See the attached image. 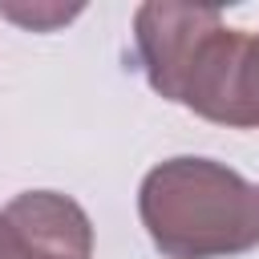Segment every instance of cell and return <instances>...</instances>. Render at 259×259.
<instances>
[{
    "mask_svg": "<svg viewBox=\"0 0 259 259\" xmlns=\"http://www.w3.org/2000/svg\"><path fill=\"white\" fill-rule=\"evenodd\" d=\"M0 12L8 16V20H16V24H28V28H53V24H61V20H73L77 12H81V4H73V8H61V4H32V8H16V4H0Z\"/></svg>",
    "mask_w": 259,
    "mask_h": 259,
    "instance_id": "cell-4",
    "label": "cell"
},
{
    "mask_svg": "<svg viewBox=\"0 0 259 259\" xmlns=\"http://www.w3.org/2000/svg\"><path fill=\"white\" fill-rule=\"evenodd\" d=\"M0 259H93V223L69 194L24 190L0 210Z\"/></svg>",
    "mask_w": 259,
    "mask_h": 259,
    "instance_id": "cell-3",
    "label": "cell"
},
{
    "mask_svg": "<svg viewBox=\"0 0 259 259\" xmlns=\"http://www.w3.org/2000/svg\"><path fill=\"white\" fill-rule=\"evenodd\" d=\"M134 49L166 101L227 130H259V32L227 28L219 8L142 4Z\"/></svg>",
    "mask_w": 259,
    "mask_h": 259,
    "instance_id": "cell-1",
    "label": "cell"
},
{
    "mask_svg": "<svg viewBox=\"0 0 259 259\" xmlns=\"http://www.w3.org/2000/svg\"><path fill=\"white\" fill-rule=\"evenodd\" d=\"M138 214L166 259H227L259 247V186L214 158L158 162L138 186Z\"/></svg>",
    "mask_w": 259,
    "mask_h": 259,
    "instance_id": "cell-2",
    "label": "cell"
}]
</instances>
